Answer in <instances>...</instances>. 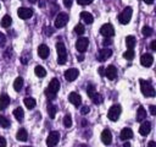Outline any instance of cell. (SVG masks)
Listing matches in <instances>:
<instances>
[{"mask_svg":"<svg viewBox=\"0 0 156 147\" xmlns=\"http://www.w3.org/2000/svg\"><path fill=\"white\" fill-rule=\"evenodd\" d=\"M5 42H6V37H5V34H4V33H1V32H0V45H4V44H5Z\"/></svg>","mask_w":156,"mask_h":147,"instance_id":"ab89813d","label":"cell"},{"mask_svg":"<svg viewBox=\"0 0 156 147\" xmlns=\"http://www.w3.org/2000/svg\"><path fill=\"white\" fill-rule=\"evenodd\" d=\"M0 147H6V140L0 136Z\"/></svg>","mask_w":156,"mask_h":147,"instance_id":"7bdbcfd3","label":"cell"},{"mask_svg":"<svg viewBox=\"0 0 156 147\" xmlns=\"http://www.w3.org/2000/svg\"><path fill=\"white\" fill-rule=\"evenodd\" d=\"M77 1H78V4L82 5V6H85V5L90 4V2H93V0H77Z\"/></svg>","mask_w":156,"mask_h":147,"instance_id":"74e56055","label":"cell"},{"mask_svg":"<svg viewBox=\"0 0 156 147\" xmlns=\"http://www.w3.org/2000/svg\"><path fill=\"white\" fill-rule=\"evenodd\" d=\"M102 44H104V45H106V47H107V45H108V44H110V40H104V43H102Z\"/></svg>","mask_w":156,"mask_h":147,"instance_id":"7dc6e473","label":"cell"},{"mask_svg":"<svg viewBox=\"0 0 156 147\" xmlns=\"http://www.w3.org/2000/svg\"><path fill=\"white\" fill-rule=\"evenodd\" d=\"M101 141H102V143H105V145H110V143L112 142V135H111L110 130L105 129V130L101 132Z\"/></svg>","mask_w":156,"mask_h":147,"instance_id":"ac0fdd59","label":"cell"},{"mask_svg":"<svg viewBox=\"0 0 156 147\" xmlns=\"http://www.w3.org/2000/svg\"><path fill=\"white\" fill-rule=\"evenodd\" d=\"M58 140H60V134L57 131H51L46 138V145L48 147H55L57 143H58Z\"/></svg>","mask_w":156,"mask_h":147,"instance_id":"52a82bcc","label":"cell"},{"mask_svg":"<svg viewBox=\"0 0 156 147\" xmlns=\"http://www.w3.org/2000/svg\"><path fill=\"white\" fill-rule=\"evenodd\" d=\"M56 51H57V62L60 65L66 64L67 60V51H66V47L62 42H57L56 44Z\"/></svg>","mask_w":156,"mask_h":147,"instance_id":"7a4b0ae2","label":"cell"},{"mask_svg":"<svg viewBox=\"0 0 156 147\" xmlns=\"http://www.w3.org/2000/svg\"><path fill=\"white\" fill-rule=\"evenodd\" d=\"M9 104H10V97L6 93H2L0 96V110L6 109Z\"/></svg>","mask_w":156,"mask_h":147,"instance_id":"d6986e66","label":"cell"},{"mask_svg":"<svg viewBox=\"0 0 156 147\" xmlns=\"http://www.w3.org/2000/svg\"><path fill=\"white\" fill-rule=\"evenodd\" d=\"M13 115H15V118H16L18 121L23 120V116H24L23 109H22V108H16V109L13 110Z\"/></svg>","mask_w":156,"mask_h":147,"instance_id":"f1b7e54d","label":"cell"},{"mask_svg":"<svg viewBox=\"0 0 156 147\" xmlns=\"http://www.w3.org/2000/svg\"><path fill=\"white\" fill-rule=\"evenodd\" d=\"M123 58L127 59V60H132V59L134 58V50H133V49H128L127 51H124Z\"/></svg>","mask_w":156,"mask_h":147,"instance_id":"d6a6232c","label":"cell"},{"mask_svg":"<svg viewBox=\"0 0 156 147\" xmlns=\"http://www.w3.org/2000/svg\"><path fill=\"white\" fill-rule=\"evenodd\" d=\"M141 33H143V36H144V37H150V36L152 34V29H151L149 26H145V27H143Z\"/></svg>","mask_w":156,"mask_h":147,"instance_id":"e575fe53","label":"cell"},{"mask_svg":"<svg viewBox=\"0 0 156 147\" xmlns=\"http://www.w3.org/2000/svg\"><path fill=\"white\" fill-rule=\"evenodd\" d=\"M11 22H12L11 17H10L9 15H5V16L2 17V20H1V26L5 27V28H7V27L11 24Z\"/></svg>","mask_w":156,"mask_h":147,"instance_id":"f546056e","label":"cell"},{"mask_svg":"<svg viewBox=\"0 0 156 147\" xmlns=\"http://www.w3.org/2000/svg\"><path fill=\"white\" fill-rule=\"evenodd\" d=\"M74 32L77 33V34H83L84 33V26L83 24H80V23H78L76 27H74Z\"/></svg>","mask_w":156,"mask_h":147,"instance_id":"d590c367","label":"cell"},{"mask_svg":"<svg viewBox=\"0 0 156 147\" xmlns=\"http://www.w3.org/2000/svg\"><path fill=\"white\" fill-rule=\"evenodd\" d=\"M100 34L101 36H104V37H112L113 34H115V29H113V27H112V24H110V23H106V24H104L101 28H100Z\"/></svg>","mask_w":156,"mask_h":147,"instance_id":"30bf717a","label":"cell"},{"mask_svg":"<svg viewBox=\"0 0 156 147\" xmlns=\"http://www.w3.org/2000/svg\"><path fill=\"white\" fill-rule=\"evenodd\" d=\"M80 17L83 18V21H84L87 24H90V23H93V21H94L93 15H91V13H89V12H87V11L80 12Z\"/></svg>","mask_w":156,"mask_h":147,"instance_id":"7402d4cb","label":"cell"},{"mask_svg":"<svg viewBox=\"0 0 156 147\" xmlns=\"http://www.w3.org/2000/svg\"><path fill=\"white\" fill-rule=\"evenodd\" d=\"M144 2H146V4H152L154 0H144Z\"/></svg>","mask_w":156,"mask_h":147,"instance_id":"c3c4849f","label":"cell"},{"mask_svg":"<svg viewBox=\"0 0 156 147\" xmlns=\"http://www.w3.org/2000/svg\"><path fill=\"white\" fill-rule=\"evenodd\" d=\"M78 75H79V71H78L77 69H73V67L65 71V78H66V81H68V82L74 81V80L78 77Z\"/></svg>","mask_w":156,"mask_h":147,"instance_id":"8fae6325","label":"cell"},{"mask_svg":"<svg viewBox=\"0 0 156 147\" xmlns=\"http://www.w3.org/2000/svg\"><path fill=\"white\" fill-rule=\"evenodd\" d=\"M149 109H150V114H151V115H155V114H156V107H155V105H150Z\"/></svg>","mask_w":156,"mask_h":147,"instance_id":"60d3db41","label":"cell"},{"mask_svg":"<svg viewBox=\"0 0 156 147\" xmlns=\"http://www.w3.org/2000/svg\"><path fill=\"white\" fill-rule=\"evenodd\" d=\"M99 74H100V76H105V69L102 66L99 67Z\"/></svg>","mask_w":156,"mask_h":147,"instance_id":"f6af8a7d","label":"cell"},{"mask_svg":"<svg viewBox=\"0 0 156 147\" xmlns=\"http://www.w3.org/2000/svg\"><path fill=\"white\" fill-rule=\"evenodd\" d=\"M89 110H90V108H89L88 105H85V107H83V108H82V110H80V113H82L83 115H87V114L89 113Z\"/></svg>","mask_w":156,"mask_h":147,"instance_id":"f35d334b","label":"cell"},{"mask_svg":"<svg viewBox=\"0 0 156 147\" xmlns=\"http://www.w3.org/2000/svg\"><path fill=\"white\" fill-rule=\"evenodd\" d=\"M82 125H83V126H85V125H87V121H85V120H83V121H82Z\"/></svg>","mask_w":156,"mask_h":147,"instance_id":"816d5d0a","label":"cell"},{"mask_svg":"<svg viewBox=\"0 0 156 147\" xmlns=\"http://www.w3.org/2000/svg\"><path fill=\"white\" fill-rule=\"evenodd\" d=\"M17 15H18L20 18H22V20H27V18L32 17V15H33V10L29 9V7H20V9L17 10Z\"/></svg>","mask_w":156,"mask_h":147,"instance_id":"9c48e42d","label":"cell"},{"mask_svg":"<svg viewBox=\"0 0 156 147\" xmlns=\"http://www.w3.org/2000/svg\"><path fill=\"white\" fill-rule=\"evenodd\" d=\"M87 93H88V96H89L90 98H93V97L95 96V93H96V91H95V86L91 85V83H89L88 87H87Z\"/></svg>","mask_w":156,"mask_h":147,"instance_id":"4dcf8cb0","label":"cell"},{"mask_svg":"<svg viewBox=\"0 0 156 147\" xmlns=\"http://www.w3.org/2000/svg\"><path fill=\"white\" fill-rule=\"evenodd\" d=\"M150 48H151L152 50H156V40H152V42L150 43Z\"/></svg>","mask_w":156,"mask_h":147,"instance_id":"ee69618b","label":"cell"},{"mask_svg":"<svg viewBox=\"0 0 156 147\" xmlns=\"http://www.w3.org/2000/svg\"><path fill=\"white\" fill-rule=\"evenodd\" d=\"M68 100H69L74 107H78V105H80V103H82V98H80V96H79L78 93H76V92H71V93H69V96H68Z\"/></svg>","mask_w":156,"mask_h":147,"instance_id":"9a60e30c","label":"cell"},{"mask_svg":"<svg viewBox=\"0 0 156 147\" xmlns=\"http://www.w3.org/2000/svg\"><path fill=\"white\" fill-rule=\"evenodd\" d=\"M29 1H30V2H35V0H29Z\"/></svg>","mask_w":156,"mask_h":147,"instance_id":"f5cc1de1","label":"cell"},{"mask_svg":"<svg viewBox=\"0 0 156 147\" xmlns=\"http://www.w3.org/2000/svg\"><path fill=\"white\" fill-rule=\"evenodd\" d=\"M105 76H106L108 80H115V78L117 77V69H116L113 65L107 66V69L105 70Z\"/></svg>","mask_w":156,"mask_h":147,"instance_id":"5bb4252c","label":"cell"},{"mask_svg":"<svg viewBox=\"0 0 156 147\" xmlns=\"http://www.w3.org/2000/svg\"><path fill=\"white\" fill-rule=\"evenodd\" d=\"M119 115H121V107L117 105V104L112 105V107L108 109V111H107V116H108V119L112 120V121L118 120Z\"/></svg>","mask_w":156,"mask_h":147,"instance_id":"8992f818","label":"cell"},{"mask_svg":"<svg viewBox=\"0 0 156 147\" xmlns=\"http://www.w3.org/2000/svg\"><path fill=\"white\" fill-rule=\"evenodd\" d=\"M132 13H133V10H132V7H126L121 13H119V16H118V21H119V23H122V24H127L129 21H130V18H132Z\"/></svg>","mask_w":156,"mask_h":147,"instance_id":"277c9868","label":"cell"},{"mask_svg":"<svg viewBox=\"0 0 156 147\" xmlns=\"http://www.w3.org/2000/svg\"><path fill=\"white\" fill-rule=\"evenodd\" d=\"M67 22H68V15L66 12H60L55 18V27L56 28H62V27L66 26Z\"/></svg>","mask_w":156,"mask_h":147,"instance_id":"5b68a950","label":"cell"},{"mask_svg":"<svg viewBox=\"0 0 156 147\" xmlns=\"http://www.w3.org/2000/svg\"><path fill=\"white\" fill-rule=\"evenodd\" d=\"M132 137H133V131H132V129L124 127V129L121 131V140L127 141V140H129V138H132Z\"/></svg>","mask_w":156,"mask_h":147,"instance_id":"ffe728a7","label":"cell"},{"mask_svg":"<svg viewBox=\"0 0 156 147\" xmlns=\"http://www.w3.org/2000/svg\"><path fill=\"white\" fill-rule=\"evenodd\" d=\"M23 103H24V105L28 108V109H33L34 107H35V99L34 98H32V97H26L24 98V100H23Z\"/></svg>","mask_w":156,"mask_h":147,"instance_id":"d4e9b609","label":"cell"},{"mask_svg":"<svg viewBox=\"0 0 156 147\" xmlns=\"http://www.w3.org/2000/svg\"><path fill=\"white\" fill-rule=\"evenodd\" d=\"M50 54V50H49V47L46 44H40L39 48H38V55L41 58V59H46Z\"/></svg>","mask_w":156,"mask_h":147,"instance_id":"2e32d148","label":"cell"},{"mask_svg":"<svg viewBox=\"0 0 156 147\" xmlns=\"http://www.w3.org/2000/svg\"><path fill=\"white\" fill-rule=\"evenodd\" d=\"M16 138L20 140V141H27L28 138V132L24 130V129H20L16 134Z\"/></svg>","mask_w":156,"mask_h":147,"instance_id":"603a6c76","label":"cell"},{"mask_svg":"<svg viewBox=\"0 0 156 147\" xmlns=\"http://www.w3.org/2000/svg\"><path fill=\"white\" fill-rule=\"evenodd\" d=\"M63 126L65 127H71L72 126V116L69 114H66L63 118Z\"/></svg>","mask_w":156,"mask_h":147,"instance_id":"1f68e13d","label":"cell"},{"mask_svg":"<svg viewBox=\"0 0 156 147\" xmlns=\"http://www.w3.org/2000/svg\"><path fill=\"white\" fill-rule=\"evenodd\" d=\"M147 147H156V142L155 141H150L149 145H147Z\"/></svg>","mask_w":156,"mask_h":147,"instance_id":"bcb514c9","label":"cell"},{"mask_svg":"<svg viewBox=\"0 0 156 147\" xmlns=\"http://www.w3.org/2000/svg\"><path fill=\"white\" fill-rule=\"evenodd\" d=\"M140 88H141V92L145 97H155V88L152 87V85L147 81H144V80H140Z\"/></svg>","mask_w":156,"mask_h":147,"instance_id":"3957f363","label":"cell"},{"mask_svg":"<svg viewBox=\"0 0 156 147\" xmlns=\"http://www.w3.org/2000/svg\"><path fill=\"white\" fill-rule=\"evenodd\" d=\"M123 147H130V143H129V142H126V143L123 145Z\"/></svg>","mask_w":156,"mask_h":147,"instance_id":"681fc988","label":"cell"},{"mask_svg":"<svg viewBox=\"0 0 156 147\" xmlns=\"http://www.w3.org/2000/svg\"><path fill=\"white\" fill-rule=\"evenodd\" d=\"M0 126L1 127H9L10 126V121L4 116V115H0Z\"/></svg>","mask_w":156,"mask_h":147,"instance_id":"836d02e7","label":"cell"},{"mask_svg":"<svg viewBox=\"0 0 156 147\" xmlns=\"http://www.w3.org/2000/svg\"><path fill=\"white\" fill-rule=\"evenodd\" d=\"M145 119H146V111H145V109L143 107H139L138 108V111H136V121L141 123Z\"/></svg>","mask_w":156,"mask_h":147,"instance_id":"44dd1931","label":"cell"},{"mask_svg":"<svg viewBox=\"0 0 156 147\" xmlns=\"http://www.w3.org/2000/svg\"><path fill=\"white\" fill-rule=\"evenodd\" d=\"M60 88V82L57 78H52L48 86V88L45 89V96L49 98V99H55L56 98V92L58 91Z\"/></svg>","mask_w":156,"mask_h":147,"instance_id":"6da1fadb","label":"cell"},{"mask_svg":"<svg viewBox=\"0 0 156 147\" xmlns=\"http://www.w3.org/2000/svg\"><path fill=\"white\" fill-rule=\"evenodd\" d=\"M135 44H136V40H135L134 36H128L126 38V45H127L128 49H133L135 47Z\"/></svg>","mask_w":156,"mask_h":147,"instance_id":"cb8c5ba5","label":"cell"},{"mask_svg":"<svg viewBox=\"0 0 156 147\" xmlns=\"http://www.w3.org/2000/svg\"><path fill=\"white\" fill-rule=\"evenodd\" d=\"M111 55H112V50H111V49H107V48H104V49H101V50L99 51V54H98V60H99V61H105V60H107L108 58H111Z\"/></svg>","mask_w":156,"mask_h":147,"instance_id":"4fadbf2b","label":"cell"},{"mask_svg":"<svg viewBox=\"0 0 156 147\" xmlns=\"http://www.w3.org/2000/svg\"><path fill=\"white\" fill-rule=\"evenodd\" d=\"M83 59H84V56H83V55H80V56H78V60H79V61H82Z\"/></svg>","mask_w":156,"mask_h":147,"instance_id":"f907efd6","label":"cell"},{"mask_svg":"<svg viewBox=\"0 0 156 147\" xmlns=\"http://www.w3.org/2000/svg\"><path fill=\"white\" fill-rule=\"evenodd\" d=\"M72 2H73V0H63V5H65L66 7H71Z\"/></svg>","mask_w":156,"mask_h":147,"instance_id":"b9f144b4","label":"cell"},{"mask_svg":"<svg viewBox=\"0 0 156 147\" xmlns=\"http://www.w3.org/2000/svg\"><path fill=\"white\" fill-rule=\"evenodd\" d=\"M46 110H48L49 116H50L51 119H54V118H55V115H56V111H57L56 107H55L52 103H49V104L46 105Z\"/></svg>","mask_w":156,"mask_h":147,"instance_id":"484cf974","label":"cell"},{"mask_svg":"<svg viewBox=\"0 0 156 147\" xmlns=\"http://www.w3.org/2000/svg\"><path fill=\"white\" fill-rule=\"evenodd\" d=\"M34 74H35L38 77H45L46 71H45V69H44L43 66L38 65V66H35V67H34Z\"/></svg>","mask_w":156,"mask_h":147,"instance_id":"4316f807","label":"cell"},{"mask_svg":"<svg viewBox=\"0 0 156 147\" xmlns=\"http://www.w3.org/2000/svg\"><path fill=\"white\" fill-rule=\"evenodd\" d=\"M88 45H89V39L85 38V37H80L76 42V48L79 53H84L88 49Z\"/></svg>","mask_w":156,"mask_h":147,"instance_id":"ba28073f","label":"cell"},{"mask_svg":"<svg viewBox=\"0 0 156 147\" xmlns=\"http://www.w3.org/2000/svg\"><path fill=\"white\" fill-rule=\"evenodd\" d=\"M23 87V78L22 77H17L16 80H15V82H13V88H15V91H21V88Z\"/></svg>","mask_w":156,"mask_h":147,"instance_id":"83f0119b","label":"cell"},{"mask_svg":"<svg viewBox=\"0 0 156 147\" xmlns=\"http://www.w3.org/2000/svg\"><path fill=\"white\" fill-rule=\"evenodd\" d=\"M152 62H154V58H152V55L151 54H143L141 55V58H140V64L143 65V66H145V67H150L151 65H152Z\"/></svg>","mask_w":156,"mask_h":147,"instance_id":"7c38bea8","label":"cell"},{"mask_svg":"<svg viewBox=\"0 0 156 147\" xmlns=\"http://www.w3.org/2000/svg\"><path fill=\"white\" fill-rule=\"evenodd\" d=\"M91 99H93V102H94L95 104H101V103H102V97H101L99 93H95V96H94Z\"/></svg>","mask_w":156,"mask_h":147,"instance_id":"8d00e7d4","label":"cell"},{"mask_svg":"<svg viewBox=\"0 0 156 147\" xmlns=\"http://www.w3.org/2000/svg\"><path fill=\"white\" fill-rule=\"evenodd\" d=\"M150 131H151V124L149 121L143 123L141 126L139 127V132H140L141 136H147L150 134Z\"/></svg>","mask_w":156,"mask_h":147,"instance_id":"e0dca14e","label":"cell"}]
</instances>
